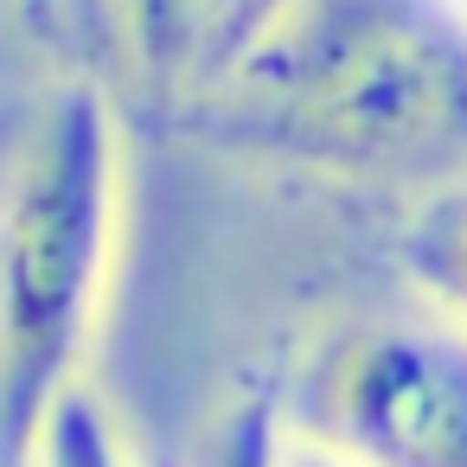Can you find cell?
<instances>
[{"label": "cell", "mask_w": 467, "mask_h": 467, "mask_svg": "<svg viewBox=\"0 0 467 467\" xmlns=\"http://www.w3.org/2000/svg\"><path fill=\"white\" fill-rule=\"evenodd\" d=\"M403 269L429 307L467 333V186L422 199L416 224L403 231Z\"/></svg>", "instance_id": "obj_5"}, {"label": "cell", "mask_w": 467, "mask_h": 467, "mask_svg": "<svg viewBox=\"0 0 467 467\" xmlns=\"http://www.w3.org/2000/svg\"><path fill=\"white\" fill-rule=\"evenodd\" d=\"M282 448H288L282 397H275V384H256L212 422V435H205L192 467H282Z\"/></svg>", "instance_id": "obj_6"}, {"label": "cell", "mask_w": 467, "mask_h": 467, "mask_svg": "<svg viewBox=\"0 0 467 467\" xmlns=\"http://www.w3.org/2000/svg\"><path fill=\"white\" fill-rule=\"evenodd\" d=\"M141 78L192 116L224 97L301 0H116Z\"/></svg>", "instance_id": "obj_4"}, {"label": "cell", "mask_w": 467, "mask_h": 467, "mask_svg": "<svg viewBox=\"0 0 467 467\" xmlns=\"http://www.w3.org/2000/svg\"><path fill=\"white\" fill-rule=\"evenodd\" d=\"M448 7H454V14H461V20H467V0H448Z\"/></svg>", "instance_id": "obj_9"}, {"label": "cell", "mask_w": 467, "mask_h": 467, "mask_svg": "<svg viewBox=\"0 0 467 467\" xmlns=\"http://www.w3.org/2000/svg\"><path fill=\"white\" fill-rule=\"evenodd\" d=\"M295 435L358 467H467V333L435 307L339 327L295 384Z\"/></svg>", "instance_id": "obj_3"}, {"label": "cell", "mask_w": 467, "mask_h": 467, "mask_svg": "<svg viewBox=\"0 0 467 467\" xmlns=\"http://www.w3.org/2000/svg\"><path fill=\"white\" fill-rule=\"evenodd\" d=\"M116 244V122L65 90L0 199V461L26 467L90 339Z\"/></svg>", "instance_id": "obj_2"}, {"label": "cell", "mask_w": 467, "mask_h": 467, "mask_svg": "<svg viewBox=\"0 0 467 467\" xmlns=\"http://www.w3.org/2000/svg\"><path fill=\"white\" fill-rule=\"evenodd\" d=\"M282 467H358V461H346V454H333V448H320V441H307V435H288Z\"/></svg>", "instance_id": "obj_8"}, {"label": "cell", "mask_w": 467, "mask_h": 467, "mask_svg": "<svg viewBox=\"0 0 467 467\" xmlns=\"http://www.w3.org/2000/svg\"><path fill=\"white\" fill-rule=\"evenodd\" d=\"M33 467H129V454L109 429V410L90 390H65V403L39 429Z\"/></svg>", "instance_id": "obj_7"}, {"label": "cell", "mask_w": 467, "mask_h": 467, "mask_svg": "<svg viewBox=\"0 0 467 467\" xmlns=\"http://www.w3.org/2000/svg\"><path fill=\"white\" fill-rule=\"evenodd\" d=\"M199 135L333 180L467 186V20L448 0H301Z\"/></svg>", "instance_id": "obj_1"}]
</instances>
